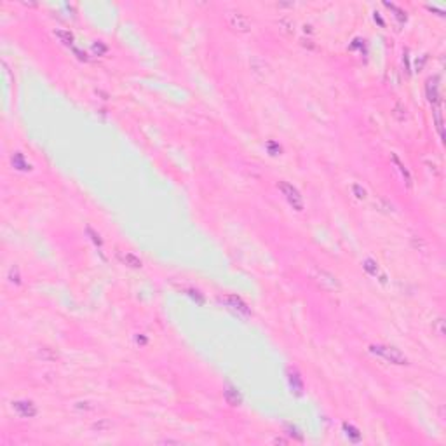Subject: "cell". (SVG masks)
<instances>
[{
  "label": "cell",
  "mask_w": 446,
  "mask_h": 446,
  "mask_svg": "<svg viewBox=\"0 0 446 446\" xmlns=\"http://www.w3.org/2000/svg\"><path fill=\"white\" fill-rule=\"evenodd\" d=\"M279 188H281V192L284 194L288 202H290L291 206H293L295 209H302L303 208V201H302V196H300V192L297 188H295L293 185L286 183V181H282L281 185H279Z\"/></svg>",
  "instance_id": "7a4b0ae2"
},
{
  "label": "cell",
  "mask_w": 446,
  "mask_h": 446,
  "mask_svg": "<svg viewBox=\"0 0 446 446\" xmlns=\"http://www.w3.org/2000/svg\"><path fill=\"white\" fill-rule=\"evenodd\" d=\"M56 35H58V37H61V39H65V44H72V42H74V37H72V34H68V31L58 30V31H56Z\"/></svg>",
  "instance_id": "277c9868"
},
{
  "label": "cell",
  "mask_w": 446,
  "mask_h": 446,
  "mask_svg": "<svg viewBox=\"0 0 446 446\" xmlns=\"http://www.w3.org/2000/svg\"><path fill=\"white\" fill-rule=\"evenodd\" d=\"M371 352L380 358H384L389 363H394V364H404L406 363V356L396 347H385V345H373Z\"/></svg>",
  "instance_id": "6da1fadb"
},
{
  "label": "cell",
  "mask_w": 446,
  "mask_h": 446,
  "mask_svg": "<svg viewBox=\"0 0 446 446\" xmlns=\"http://www.w3.org/2000/svg\"><path fill=\"white\" fill-rule=\"evenodd\" d=\"M14 409L16 413L21 417H34L35 413H37V408L31 403H26V401H18V403H14Z\"/></svg>",
  "instance_id": "3957f363"
}]
</instances>
